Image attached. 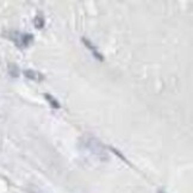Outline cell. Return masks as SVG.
Instances as JSON below:
<instances>
[{"label":"cell","instance_id":"6da1fadb","mask_svg":"<svg viewBox=\"0 0 193 193\" xmlns=\"http://www.w3.org/2000/svg\"><path fill=\"white\" fill-rule=\"evenodd\" d=\"M10 38L16 43L19 48L29 47L33 42V35L32 33H19V32H11Z\"/></svg>","mask_w":193,"mask_h":193},{"label":"cell","instance_id":"7a4b0ae2","mask_svg":"<svg viewBox=\"0 0 193 193\" xmlns=\"http://www.w3.org/2000/svg\"><path fill=\"white\" fill-rule=\"evenodd\" d=\"M81 42L84 43L86 47H87V48H88V49L92 51V55L96 57L98 61H100V62H103V61H104V57H103V55L98 51V49H96V47L93 45V43L91 42V41H88L87 38H85V37H82V38H81Z\"/></svg>","mask_w":193,"mask_h":193},{"label":"cell","instance_id":"3957f363","mask_svg":"<svg viewBox=\"0 0 193 193\" xmlns=\"http://www.w3.org/2000/svg\"><path fill=\"white\" fill-rule=\"evenodd\" d=\"M24 75L25 78H28L29 80L31 81H35V82H41L44 80V75L37 70H32V69H26L24 70Z\"/></svg>","mask_w":193,"mask_h":193},{"label":"cell","instance_id":"277c9868","mask_svg":"<svg viewBox=\"0 0 193 193\" xmlns=\"http://www.w3.org/2000/svg\"><path fill=\"white\" fill-rule=\"evenodd\" d=\"M33 24H35V26L37 28V29H43L44 28V25H45V21H44V17H43L41 13H38L35 18H33Z\"/></svg>","mask_w":193,"mask_h":193},{"label":"cell","instance_id":"5b68a950","mask_svg":"<svg viewBox=\"0 0 193 193\" xmlns=\"http://www.w3.org/2000/svg\"><path fill=\"white\" fill-rule=\"evenodd\" d=\"M44 98L47 99V101L51 105V106L54 107V108H56V110H59L60 107H61V105H60V103L57 101V99L56 98H54L53 96H50V94H48V93H45L44 94Z\"/></svg>","mask_w":193,"mask_h":193},{"label":"cell","instance_id":"8992f818","mask_svg":"<svg viewBox=\"0 0 193 193\" xmlns=\"http://www.w3.org/2000/svg\"><path fill=\"white\" fill-rule=\"evenodd\" d=\"M9 73H10V75L12 78H18V76H19V73H21L19 67L14 63H10L9 64Z\"/></svg>","mask_w":193,"mask_h":193}]
</instances>
